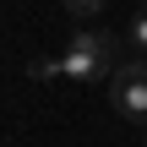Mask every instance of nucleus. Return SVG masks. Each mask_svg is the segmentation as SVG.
Wrapping results in <instances>:
<instances>
[{"mask_svg": "<svg viewBox=\"0 0 147 147\" xmlns=\"http://www.w3.org/2000/svg\"><path fill=\"white\" fill-rule=\"evenodd\" d=\"M27 76L33 82H55V76H65V65H60V55H33L27 60Z\"/></svg>", "mask_w": 147, "mask_h": 147, "instance_id": "nucleus-3", "label": "nucleus"}, {"mask_svg": "<svg viewBox=\"0 0 147 147\" xmlns=\"http://www.w3.org/2000/svg\"><path fill=\"white\" fill-rule=\"evenodd\" d=\"M125 38H131L136 49H147V0L136 5V11H131V27H125Z\"/></svg>", "mask_w": 147, "mask_h": 147, "instance_id": "nucleus-4", "label": "nucleus"}, {"mask_svg": "<svg viewBox=\"0 0 147 147\" xmlns=\"http://www.w3.org/2000/svg\"><path fill=\"white\" fill-rule=\"evenodd\" d=\"M109 104H115L120 120L147 125V65L142 60H125V65L109 76Z\"/></svg>", "mask_w": 147, "mask_h": 147, "instance_id": "nucleus-2", "label": "nucleus"}, {"mask_svg": "<svg viewBox=\"0 0 147 147\" xmlns=\"http://www.w3.org/2000/svg\"><path fill=\"white\" fill-rule=\"evenodd\" d=\"M115 44H120L115 33H76L65 44V55H60L65 82H109L120 71V49Z\"/></svg>", "mask_w": 147, "mask_h": 147, "instance_id": "nucleus-1", "label": "nucleus"}, {"mask_svg": "<svg viewBox=\"0 0 147 147\" xmlns=\"http://www.w3.org/2000/svg\"><path fill=\"white\" fill-rule=\"evenodd\" d=\"M65 11H71L76 22H87V16H98V11H104V0H65Z\"/></svg>", "mask_w": 147, "mask_h": 147, "instance_id": "nucleus-5", "label": "nucleus"}]
</instances>
